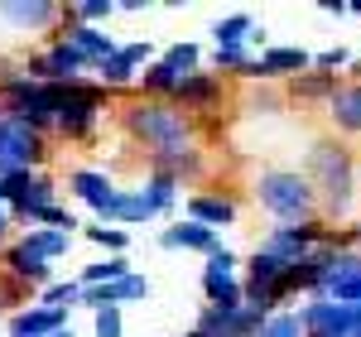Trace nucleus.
<instances>
[{
  "mask_svg": "<svg viewBox=\"0 0 361 337\" xmlns=\"http://www.w3.org/2000/svg\"><path fill=\"white\" fill-rule=\"evenodd\" d=\"M255 193H260V207H265L270 217H279L284 226H308V217H313V197H318L304 173H289V168L260 173Z\"/></svg>",
  "mask_w": 361,
  "mask_h": 337,
  "instance_id": "1",
  "label": "nucleus"
},
{
  "mask_svg": "<svg viewBox=\"0 0 361 337\" xmlns=\"http://www.w3.org/2000/svg\"><path fill=\"white\" fill-rule=\"evenodd\" d=\"M308 183H313V193H323L328 202V212H347V202H352V159H347V149L342 145H313L308 149Z\"/></svg>",
  "mask_w": 361,
  "mask_h": 337,
  "instance_id": "2",
  "label": "nucleus"
},
{
  "mask_svg": "<svg viewBox=\"0 0 361 337\" xmlns=\"http://www.w3.org/2000/svg\"><path fill=\"white\" fill-rule=\"evenodd\" d=\"M130 130L140 140H149L159 154H183L188 149V121L169 106H135L130 111Z\"/></svg>",
  "mask_w": 361,
  "mask_h": 337,
  "instance_id": "3",
  "label": "nucleus"
},
{
  "mask_svg": "<svg viewBox=\"0 0 361 337\" xmlns=\"http://www.w3.org/2000/svg\"><path fill=\"white\" fill-rule=\"evenodd\" d=\"M39 154H44V149H39L34 125H25L20 116H5V121H0V178L25 173V168L34 164Z\"/></svg>",
  "mask_w": 361,
  "mask_h": 337,
  "instance_id": "4",
  "label": "nucleus"
},
{
  "mask_svg": "<svg viewBox=\"0 0 361 337\" xmlns=\"http://www.w3.org/2000/svg\"><path fill=\"white\" fill-rule=\"evenodd\" d=\"M63 82H34V87H15V116L25 125H44V121H58L63 111Z\"/></svg>",
  "mask_w": 361,
  "mask_h": 337,
  "instance_id": "5",
  "label": "nucleus"
},
{
  "mask_svg": "<svg viewBox=\"0 0 361 337\" xmlns=\"http://www.w3.org/2000/svg\"><path fill=\"white\" fill-rule=\"evenodd\" d=\"M323 294H328L333 304H352V309H361V255L333 251V260H328V280H323Z\"/></svg>",
  "mask_w": 361,
  "mask_h": 337,
  "instance_id": "6",
  "label": "nucleus"
},
{
  "mask_svg": "<svg viewBox=\"0 0 361 337\" xmlns=\"http://www.w3.org/2000/svg\"><path fill=\"white\" fill-rule=\"evenodd\" d=\"M265 309H250V304H241V309H207L202 313V323H197V337H260V328H265V318H260Z\"/></svg>",
  "mask_w": 361,
  "mask_h": 337,
  "instance_id": "7",
  "label": "nucleus"
},
{
  "mask_svg": "<svg viewBox=\"0 0 361 337\" xmlns=\"http://www.w3.org/2000/svg\"><path fill=\"white\" fill-rule=\"evenodd\" d=\"M0 197H10L25 217H34V212H44L49 207V197H54V183L49 178H29L25 173H10V178H0Z\"/></svg>",
  "mask_w": 361,
  "mask_h": 337,
  "instance_id": "8",
  "label": "nucleus"
},
{
  "mask_svg": "<svg viewBox=\"0 0 361 337\" xmlns=\"http://www.w3.org/2000/svg\"><path fill=\"white\" fill-rule=\"evenodd\" d=\"M313 241H318V226H313V222H308V226H279L260 251L275 255V260H284V265H299V260L313 255Z\"/></svg>",
  "mask_w": 361,
  "mask_h": 337,
  "instance_id": "9",
  "label": "nucleus"
},
{
  "mask_svg": "<svg viewBox=\"0 0 361 337\" xmlns=\"http://www.w3.org/2000/svg\"><path fill=\"white\" fill-rule=\"evenodd\" d=\"M92 116H97V92L68 82V92H63V111H58V125H63L68 135H82L87 125H92Z\"/></svg>",
  "mask_w": 361,
  "mask_h": 337,
  "instance_id": "10",
  "label": "nucleus"
},
{
  "mask_svg": "<svg viewBox=\"0 0 361 337\" xmlns=\"http://www.w3.org/2000/svg\"><path fill=\"white\" fill-rule=\"evenodd\" d=\"M145 294H149V280L126 275V280H116V284L87 289V304H97V309H116V304H126V299H145Z\"/></svg>",
  "mask_w": 361,
  "mask_h": 337,
  "instance_id": "11",
  "label": "nucleus"
},
{
  "mask_svg": "<svg viewBox=\"0 0 361 337\" xmlns=\"http://www.w3.org/2000/svg\"><path fill=\"white\" fill-rule=\"evenodd\" d=\"M313 68V58L304 49H270L260 63H250V78H275V73H304Z\"/></svg>",
  "mask_w": 361,
  "mask_h": 337,
  "instance_id": "12",
  "label": "nucleus"
},
{
  "mask_svg": "<svg viewBox=\"0 0 361 337\" xmlns=\"http://www.w3.org/2000/svg\"><path fill=\"white\" fill-rule=\"evenodd\" d=\"M202 289H207V304L222 309V313L241 309V299H246V289L231 280V275H222V270H207V275H202Z\"/></svg>",
  "mask_w": 361,
  "mask_h": 337,
  "instance_id": "13",
  "label": "nucleus"
},
{
  "mask_svg": "<svg viewBox=\"0 0 361 337\" xmlns=\"http://www.w3.org/2000/svg\"><path fill=\"white\" fill-rule=\"evenodd\" d=\"M328 116H333V125H342V130H361V82L337 87L333 97H328Z\"/></svg>",
  "mask_w": 361,
  "mask_h": 337,
  "instance_id": "14",
  "label": "nucleus"
},
{
  "mask_svg": "<svg viewBox=\"0 0 361 337\" xmlns=\"http://www.w3.org/2000/svg\"><path fill=\"white\" fill-rule=\"evenodd\" d=\"M73 193L82 197V202H92L102 217L111 212V202H116V188L102 178V173H87V168H82V173H73Z\"/></svg>",
  "mask_w": 361,
  "mask_h": 337,
  "instance_id": "15",
  "label": "nucleus"
},
{
  "mask_svg": "<svg viewBox=\"0 0 361 337\" xmlns=\"http://www.w3.org/2000/svg\"><path fill=\"white\" fill-rule=\"evenodd\" d=\"M78 68H82V54H78L73 44H58L49 58H39V63H34V73H39V78H49V82H63V78H73Z\"/></svg>",
  "mask_w": 361,
  "mask_h": 337,
  "instance_id": "16",
  "label": "nucleus"
},
{
  "mask_svg": "<svg viewBox=\"0 0 361 337\" xmlns=\"http://www.w3.org/2000/svg\"><path fill=\"white\" fill-rule=\"evenodd\" d=\"M164 246H188V251H217V236H212V226H202V222H183V226H169V231H164Z\"/></svg>",
  "mask_w": 361,
  "mask_h": 337,
  "instance_id": "17",
  "label": "nucleus"
},
{
  "mask_svg": "<svg viewBox=\"0 0 361 337\" xmlns=\"http://www.w3.org/2000/svg\"><path fill=\"white\" fill-rule=\"evenodd\" d=\"M58 323H63V309H34V313H20L15 323H10V333L15 337H54Z\"/></svg>",
  "mask_w": 361,
  "mask_h": 337,
  "instance_id": "18",
  "label": "nucleus"
},
{
  "mask_svg": "<svg viewBox=\"0 0 361 337\" xmlns=\"http://www.w3.org/2000/svg\"><path fill=\"white\" fill-rule=\"evenodd\" d=\"M188 212H193V222H202V226L236 222V202H226V197H193V202H188Z\"/></svg>",
  "mask_w": 361,
  "mask_h": 337,
  "instance_id": "19",
  "label": "nucleus"
},
{
  "mask_svg": "<svg viewBox=\"0 0 361 337\" xmlns=\"http://www.w3.org/2000/svg\"><path fill=\"white\" fill-rule=\"evenodd\" d=\"M73 49L82 54V63H87V58H97V63H111V58H116L111 39L97 34V29H73Z\"/></svg>",
  "mask_w": 361,
  "mask_h": 337,
  "instance_id": "20",
  "label": "nucleus"
},
{
  "mask_svg": "<svg viewBox=\"0 0 361 337\" xmlns=\"http://www.w3.org/2000/svg\"><path fill=\"white\" fill-rule=\"evenodd\" d=\"M0 15L20 29H39V25L54 20V5H44V0H34V5H0Z\"/></svg>",
  "mask_w": 361,
  "mask_h": 337,
  "instance_id": "21",
  "label": "nucleus"
},
{
  "mask_svg": "<svg viewBox=\"0 0 361 337\" xmlns=\"http://www.w3.org/2000/svg\"><path fill=\"white\" fill-rule=\"evenodd\" d=\"M106 217H121V222H145V217H154V202L145 193H116L111 212Z\"/></svg>",
  "mask_w": 361,
  "mask_h": 337,
  "instance_id": "22",
  "label": "nucleus"
},
{
  "mask_svg": "<svg viewBox=\"0 0 361 337\" xmlns=\"http://www.w3.org/2000/svg\"><path fill=\"white\" fill-rule=\"evenodd\" d=\"M149 58V44H130V49H121L111 63H102V73H106V82H126L130 78V68Z\"/></svg>",
  "mask_w": 361,
  "mask_h": 337,
  "instance_id": "23",
  "label": "nucleus"
},
{
  "mask_svg": "<svg viewBox=\"0 0 361 337\" xmlns=\"http://www.w3.org/2000/svg\"><path fill=\"white\" fill-rule=\"evenodd\" d=\"M29 255H39V260H49V255H63L68 251V231H34L25 241Z\"/></svg>",
  "mask_w": 361,
  "mask_h": 337,
  "instance_id": "24",
  "label": "nucleus"
},
{
  "mask_svg": "<svg viewBox=\"0 0 361 337\" xmlns=\"http://www.w3.org/2000/svg\"><path fill=\"white\" fill-rule=\"evenodd\" d=\"M212 34H217V49H241V39L250 34V15H231V20H222Z\"/></svg>",
  "mask_w": 361,
  "mask_h": 337,
  "instance_id": "25",
  "label": "nucleus"
},
{
  "mask_svg": "<svg viewBox=\"0 0 361 337\" xmlns=\"http://www.w3.org/2000/svg\"><path fill=\"white\" fill-rule=\"evenodd\" d=\"M260 337H308V333H304V318L299 313H275V318H265Z\"/></svg>",
  "mask_w": 361,
  "mask_h": 337,
  "instance_id": "26",
  "label": "nucleus"
},
{
  "mask_svg": "<svg viewBox=\"0 0 361 337\" xmlns=\"http://www.w3.org/2000/svg\"><path fill=\"white\" fill-rule=\"evenodd\" d=\"M188 73H178V68H169V63H154L149 73H145V87H154V92H178Z\"/></svg>",
  "mask_w": 361,
  "mask_h": 337,
  "instance_id": "27",
  "label": "nucleus"
},
{
  "mask_svg": "<svg viewBox=\"0 0 361 337\" xmlns=\"http://www.w3.org/2000/svg\"><path fill=\"white\" fill-rule=\"evenodd\" d=\"M10 265H15V275H25V280H49V265H44L39 255H29L25 246L10 255Z\"/></svg>",
  "mask_w": 361,
  "mask_h": 337,
  "instance_id": "28",
  "label": "nucleus"
},
{
  "mask_svg": "<svg viewBox=\"0 0 361 337\" xmlns=\"http://www.w3.org/2000/svg\"><path fill=\"white\" fill-rule=\"evenodd\" d=\"M126 275H130V270H126V260H121V255H111V260H106V265H87V284H97V280H126Z\"/></svg>",
  "mask_w": 361,
  "mask_h": 337,
  "instance_id": "29",
  "label": "nucleus"
},
{
  "mask_svg": "<svg viewBox=\"0 0 361 337\" xmlns=\"http://www.w3.org/2000/svg\"><path fill=\"white\" fill-rule=\"evenodd\" d=\"M173 188H178V183H173V178H169V173H159V178H149V202H154V212H159V207H169V202H173Z\"/></svg>",
  "mask_w": 361,
  "mask_h": 337,
  "instance_id": "30",
  "label": "nucleus"
},
{
  "mask_svg": "<svg viewBox=\"0 0 361 337\" xmlns=\"http://www.w3.org/2000/svg\"><path fill=\"white\" fill-rule=\"evenodd\" d=\"M212 92H217L212 78H183V87H178V97H188V102H207Z\"/></svg>",
  "mask_w": 361,
  "mask_h": 337,
  "instance_id": "31",
  "label": "nucleus"
},
{
  "mask_svg": "<svg viewBox=\"0 0 361 337\" xmlns=\"http://www.w3.org/2000/svg\"><path fill=\"white\" fill-rule=\"evenodd\" d=\"M164 63L183 73V68H193V63H197V49H193V44H178V49H169V54H164Z\"/></svg>",
  "mask_w": 361,
  "mask_h": 337,
  "instance_id": "32",
  "label": "nucleus"
},
{
  "mask_svg": "<svg viewBox=\"0 0 361 337\" xmlns=\"http://www.w3.org/2000/svg\"><path fill=\"white\" fill-rule=\"evenodd\" d=\"M73 299H82V284H54L44 304H54V309H63V304H73Z\"/></svg>",
  "mask_w": 361,
  "mask_h": 337,
  "instance_id": "33",
  "label": "nucleus"
},
{
  "mask_svg": "<svg viewBox=\"0 0 361 337\" xmlns=\"http://www.w3.org/2000/svg\"><path fill=\"white\" fill-rule=\"evenodd\" d=\"M97 337H121V313L116 309H97Z\"/></svg>",
  "mask_w": 361,
  "mask_h": 337,
  "instance_id": "34",
  "label": "nucleus"
},
{
  "mask_svg": "<svg viewBox=\"0 0 361 337\" xmlns=\"http://www.w3.org/2000/svg\"><path fill=\"white\" fill-rule=\"evenodd\" d=\"M217 68H250L241 49H217Z\"/></svg>",
  "mask_w": 361,
  "mask_h": 337,
  "instance_id": "35",
  "label": "nucleus"
},
{
  "mask_svg": "<svg viewBox=\"0 0 361 337\" xmlns=\"http://www.w3.org/2000/svg\"><path fill=\"white\" fill-rule=\"evenodd\" d=\"M313 63H318V68H342V63H352V58H347V49H328V54H318Z\"/></svg>",
  "mask_w": 361,
  "mask_h": 337,
  "instance_id": "36",
  "label": "nucleus"
},
{
  "mask_svg": "<svg viewBox=\"0 0 361 337\" xmlns=\"http://www.w3.org/2000/svg\"><path fill=\"white\" fill-rule=\"evenodd\" d=\"M92 236H97L102 246H111V251H121V246H126V231H106V226H97Z\"/></svg>",
  "mask_w": 361,
  "mask_h": 337,
  "instance_id": "37",
  "label": "nucleus"
},
{
  "mask_svg": "<svg viewBox=\"0 0 361 337\" xmlns=\"http://www.w3.org/2000/svg\"><path fill=\"white\" fill-rule=\"evenodd\" d=\"M231 265H236V255H231V251H212V265H207V270H222V275H231Z\"/></svg>",
  "mask_w": 361,
  "mask_h": 337,
  "instance_id": "38",
  "label": "nucleus"
},
{
  "mask_svg": "<svg viewBox=\"0 0 361 337\" xmlns=\"http://www.w3.org/2000/svg\"><path fill=\"white\" fill-rule=\"evenodd\" d=\"M78 15H82V20H102V15H111V5H102V0H97V5H78Z\"/></svg>",
  "mask_w": 361,
  "mask_h": 337,
  "instance_id": "39",
  "label": "nucleus"
},
{
  "mask_svg": "<svg viewBox=\"0 0 361 337\" xmlns=\"http://www.w3.org/2000/svg\"><path fill=\"white\" fill-rule=\"evenodd\" d=\"M0 236H5V212H0Z\"/></svg>",
  "mask_w": 361,
  "mask_h": 337,
  "instance_id": "40",
  "label": "nucleus"
},
{
  "mask_svg": "<svg viewBox=\"0 0 361 337\" xmlns=\"http://www.w3.org/2000/svg\"><path fill=\"white\" fill-rule=\"evenodd\" d=\"M352 68H357V73H361V58H357V63H352Z\"/></svg>",
  "mask_w": 361,
  "mask_h": 337,
  "instance_id": "41",
  "label": "nucleus"
},
{
  "mask_svg": "<svg viewBox=\"0 0 361 337\" xmlns=\"http://www.w3.org/2000/svg\"><path fill=\"white\" fill-rule=\"evenodd\" d=\"M54 337H73V333H54Z\"/></svg>",
  "mask_w": 361,
  "mask_h": 337,
  "instance_id": "42",
  "label": "nucleus"
},
{
  "mask_svg": "<svg viewBox=\"0 0 361 337\" xmlns=\"http://www.w3.org/2000/svg\"><path fill=\"white\" fill-rule=\"evenodd\" d=\"M357 15H361V5H357Z\"/></svg>",
  "mask_w": 361,
  "mask_h": 337,
  "instance_id": "43",
  "label": "nucleus"
},
{
  "mask_svg": "<svg viewBox=\"0 0 361 337\" xmlns=\"http://www.w3.org/2000/svg\"><path fill=\"white\" fill-rule=\"evenodd\" d=\"M193 337H197V333H193Z\"/></svg>",
  "mask_w": 361,
  "mask_h": 337,
  "instance_id": "44",
  "label": "nucleus"
}]
</instances>
